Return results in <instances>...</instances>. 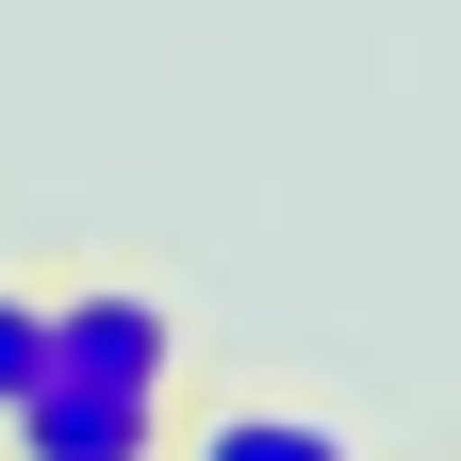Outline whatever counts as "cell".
Masks as SVG:
<instances>
[{"instance_id": "obj_1", "label": "cell", "mask_w": 461, "mask_h": 461, "mask_svg": "<svg viewBox=\"0 0 461 461\" xmlns=\"http://www.w3.org/2000/svg\"><path fill=\"white\" fill-rule=\"evenodd\" d=\"M50 379H132V395H165V379H182L165 297H132V280H67V297H50Z\"/></svg>"}, {"instance_id": "obj_2", "label": "cell", "mask_w": 461, "mask_h": 461, "mask_svg": "<svg viewBox=\"0 0 461 461\" xmlns=\"http://www.w3.org/2000/svg\"><path fill=\"white\" fill-rule=\"evenodd\" d=\"M0 445L17 461H165V395H132V379H33L17 412H0Z\"/></svg>"}, {"instance_id": "obj_3", "label": "cell", "mask_w": 461, "mask_h": 461, "mask_svg": "<svg viewBox=\"0 0 461 461\" xmlns=\"http://www.w3.org/2000/svg\"><path fill=\"white\" fill-rule=\"evenodd\" d=\"M182 461H363L330 412H297V395H230V412H198V445Z\"/></svg>"}, {"instance_id": "obj_4", "label": "cell", "mask_w": 461, "mask_h": 461, "mask_svg": "<svg viewBox=\"0 0 461 461\" xmlns=\"http://www.w3.org/2000/svg\"><path fill=\"white\" fill-rule=\"evenodd\" d=\"M33 379H50V297H33V280H0V412H17Z\"/></svg>"}]
</instances>
